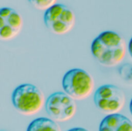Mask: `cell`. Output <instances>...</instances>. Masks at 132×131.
Wrapping results in <instances>:
<instances>
[{
    "label": "cell",
    "instance_id": "1",
    "mask_svg": "<svg viewBox=\"0 0 132 131\" xmlns=\"http://www.w3.org/2000/svg\"><path fill=\"white\" fill-rule=\"evenodd\" d=\"M90 50L94 59L105 66H115L125 59L127 46L125 39L114 31H104L91 43Z\"/></svg>",
    "mask_w": 132,
    "mask_h": 131
},
{
    "label": "cell",
    "instance_id": "2",
    "mask_svg": "<svg viewBox=\"0 0 132 131\" xmlns=\"http://www.w3.org/2000/svg\"><path fill=\"white\" fill-rule=\"evenodd\" d=\"M12 103L19 113L26 116L39 113L46 103L42 91L36 86L30 83L21 84L14 90Z\"/></svg>",
    "mask_w": 132,
    "mask_h": 131
},
{
    "label": "cell",
    "instance_id": "3",
    "mask_svg": "<svg viewBox=\"0 0 132 131\" xmlns=\"http://www.w3.org/2000/svg\"><path fill=\"white\" fill-rule=\"evenodd\" d=\"M62 86L64 92L75 100H84L89 97L94 89L93 77L82 69L68 70L62 80Z\"/></svg>",
    "mask_w": 132,
    "mask_h": 131
},
{
    "label": "cell",
    "instance_id": "4",
    "mask_svg": "<svg viewBox=\"0 0 132 131\" xmlns=\"http://www.w3.org/2000/svg\"><path fill=\"white\" fill-rule=\"evenodd\" d=\"M43 21L46 28L53 34L64 35L75 25V14L72 9L63 4H56L45 11Z\"/></svg>",
    "mask_w": 132,
    "mask_h": 131
},
{
    "label": "cell",
    "instance_id": "5",
    "mask_svg": "<svg viewBox=\"0 0 132 131\" xmlns=\"http://www.w3.org/2000/svg\"><path fill=\"white\" fill-rule=\"evenodd\" d=\"M96 107L102 113L110 115L118 113L125 107V95L124 91L111 84L100 86L94 96Z\"/></svg>",
    "mask_w": 132,
    "mask_h": 131
},
{
    "label": "cell",
    "instance_id": "6",
    "mask_svg": "<svg viewBox=\"0 0 132 131\" xmlns=\"http://www.w3.org/2000/svg\"><path fill=\"white\" fill-rule=\"evenodd\" d=\"M45 109L52 120L56 122H65L74 117L77 105L74 100L65 92H56L46 99Z\"/></svg>",
    "mask_w": 132,
    "mask_h": 131
},
{
    "label": "cell",
    "instance_id": "7",
    "mask_svg": "<svg viewBox=\"0 0 132 131\" xmlns=\"http://www.w3.org/2000/svg\"><path fill=\"white\" fill-rule=\"evenodd\" d=\"M23 25L22 15L15 9L3 7L0 10V38L9 41L15 38L21 32Z\"/></svg>",
    "mask_w": 132,
    "mask_h": 131
},
{
    "label": "cell",
    "instance_id": "8",
    "mask_svg": "<svg viewBox=\"0 0 132 131\" xmlns=\"http://www.w3.org/2000/svg\"><path fill=\"white\" fill-rule=\"evenodd\" d=\"M99 131H132V121L120 113L107 115L100 124Z\"/></svg>",
    "mask_w": 132,
    "mask_h": 131
},
{
    "label": "cell",
    "instance_id": "9",
    "mask_svg": "<svg viewBox=\"0 0 132 131\" xmlns=\"http://www.w3.org/2000/svg\"><path fill=\"white\" fill-rule=\"evenodd\" d=\"M26 131H61L58 124L47 117H39L33 120L28 126Z\"/></svg>",
    "mask_w": 132,
    "mask_h": 131
},
{
    "label": "cell",
    "instance_id": "10",
    "mask_svg": "<svg viewBox=\"0 0 132 131\" xmlns=\"http://www.w3.org/2000/svg\"><path fill=\"white\" fill-rule=\"evenodd\" d=\"M29 2L36 8L39 10H48L56 4L57 0H28Z\"/></svg>",
    "mask_w": 132,
    "mask_h": 131
},
{
    "label": "cell",
    "instance_id": "11",
    "mask_svg": "<svg viewBox=\"0 0 132 131\" xmlns=\"http://www.w3.org/2000/svg\"><path fill=\"white\" fill-rule=\"evenodd\" d=\"M67 131H89L88 130L83 128V127H74V128H71L69 130Z\"/></svg>",
    "mask_w": 132,
    "mask_h": 131
},
{
    "label": "cell",
    "instance_id": "12",
    "mask_svg": "<svg viewBox=\"0 0 132 131\" xmlns=\"http://www.w3.org/2000/svg\"><path fill=\"white\" fill-rule=\"evenodd\" d=\"M128 51H129V54H130L131 57L132 58V37L128 43Z\"/></svg>",
    "mask_w": 132,
    "mask_h": 131
},
{
    "label": "cell",
    "instance_id": "13",
    "mask_svg": "<svg viewBox=\"0 0 132 131\" xmlns=\"http://www.w3.org/2000/svg\"><path fill=\"white\" fill-rule=\"evenodd\" d=\"M129 110H130V113H131V116H132V99H131V102H130Z\"/></svg>",
    "mask_w": 132,
    "mask_h": 131
},
{
    "label": "cell",
    "instance_id": "14",
    "mask_svg": "<svg viewBox=\"0 0 132 131\" xmlns=\"http://www.w3.org/2000/svg\"><path fill=\"white\" fill-rule=\"evenodd\" d=\"M2 131H3V130H2Z\"/></svg>",
    "mask_w": 132,
    "mask_h": 131
}]
</instances>
